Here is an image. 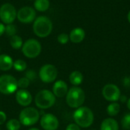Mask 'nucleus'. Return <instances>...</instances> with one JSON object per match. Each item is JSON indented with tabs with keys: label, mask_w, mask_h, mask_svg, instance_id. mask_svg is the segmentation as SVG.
Listing matches in <instances>:
<instances>
[{
	"label": "nucleus",
	"mask_w": 130,
	"mask_h": 130,
	"mask_svg": "<svg viewBox=\"0 0 130 130\" xmlns=\"http://www.w3.org/2000/svg\"><path fill=\"white\" fill-rule=\"evenodd\" d=\"M73 119L75 124L79 127L88 128L93 124L94 116L91 109L86 107H81L74 112Z\"/></svg>",
	"instance_id": "1"
},
{
	"label": "nucleus",
	"mask_w": 130,
	"mask_h": 130,
	"mask_svg": "<svg viewBox=\"0 0 130 130\" xmlns=\"http://www.w3.org/2000/svg\"><path fill=\"white\" fill-rule=\"evenodd\" d=\"M85 100L84 90L78 87H71L66 94V103L71 108L78 109L82 107Z\"/></svg>",
	"instance_id": "2"
},
{
	"label": "nucleus",
	"mask_w": 130,
	"mask_h": 130,
	"mask_svg": "<svg viewBox=\"0 0 130 130\" xmlns=\"http://www.w3.org/2000/svg\"><path fill=\"white\" fill-rule=\"evenodd\" d=\"M33 29L37 36L40 38H46L52 32L53 23L49 18L46 16H39L34 21Z\"/></svg>",
	"instance_id": "3"
},
{
	"label": "nucleus",
	"mask_w": 130,
	"mask_h": 130,
	"mask_svg": "<svg viewBox=\"0 0 130 130\" xmlns=\"http://www.w3.org/2000/svg\"><path fill=\"white\" fill-rule=\"evenodd\" d=\"M34 101L38 108L46 110L54 105L56 102V97L53 92L48 90H42L37 93Z\"/></svg>",
	"instance_id": "4"
},
{
	"label": "nucleus",
	"mask_w": 130,
	"mask_h": 130,
	"mask_svg": "<svg viewBox=\"0 0 130 130\" xmlns=\"http://www.w3.org/2000/svg\"><path fill=\"white\" fill-rule=\"evenodd\" d=\"M40 113L34 107H26L19 115V122L25 126H33L39 120Z\"/></svg>",
	"instance_id": "5"
},
{
	"label": "nucleus",
	"mask_w": 130,
	"mask_h": 130,
	"mask_svg": "<svg viewBox=\"0 0 130 130\" xmlns=\"http://www.w3.org/2000/svg\"><path fill=\"white\" fill-rule=\"evenodd\" d=\"M18 89V80L11 75L4 74L0 77V93L9 95Z\"/></svg>",
	"instance_id": "6"
},
{
	"label": "nucleus",
	"mask_w": 130,
	"mask_h": 130,
	"mask_svg": "<svg viewBox=\"0 0 130 130\" xmlns=\"http://www.w3.org/2000/svg\"><path fill=\"white\" fill-rule=\"evenodd\" d=\"M41 44L36 39L27 40L21 48L22 53L28 58H35L41 52Z\"/></svg>",
	"instance_id": "7"
},
{
	"label": "nucleus",
	"mask_w": 130,
	"mask_h": 130,
	"mask_svg": "<svg viewBox=\"0 0 130 130\" xmlns=\"http://www.w3.org/2000/svg\"><path fill=\"white\" fill-rule=\"evenodd\" d=\"M58 75L56 67L53 64H45L41 67L39 71V77L40 80L46 84L53 82Z\"/></svg>",
	"instance_id": "8"
},
{
	"label": "nucleus",
	"mask_w": 130,
	"mask_h": 130,
	"mask_svg": "<svg viewBox=\"0 0 130 130\" xmlns=\"http://www.w3.org/2000/svg\"><path fill=\"white\" fill-rule=\"evenodd\" d=\"M17 17L15 8L10 3H5L0 7V19L2 22L8 25L11 24Z\"/></svg>",
	"instance_id": "9"
},
{
	"label": "nucleus",
	"mask_w": 130,
	"mask_h": 130,
	"mask_svg": "<svg viewBox=\"0 0 130 130\" xmlns=\"http://www.w3.org/2000/svg\"><path fill=\"white\" fill-rule=\"evenodd\" d=\"M102 95L106 100L113 103L120 100L121 93L120 88L116 84H108L103 87Z\"/></svg>",
	"instance_id": "10"
},
{
	"label": "nucleus",
	"mask_w": 130,
	"mask_h": 130,
	"mask_svg": "<svg viewBox=\"0 0 130 130\" xmlns=\"http://www.w3.org/2000/svg\"><path fill=\"white\" fill-rule=\"evenodd\" d=\"M40 126L44 130H56L59 127V120L53 114L46 113L41 117Z\"/></svg>",
	"instance_id": "11"
},
{
	"label": "nucleus",
	"mask_w": 130,
	"mask_h": 130,
	"mask_svg": "<svg viewBox=\"0 0 130 130\" xmlns=\"http://www.w3.org/2000/svg\"><path fill=\"white\" fill-rule=\"evenodd\" d=\"M36 11L33 8L23 7L17 12V18L22 23H30L35 19Z\"/></svg>",
	"instance_id": "12"
},
{
	"label": "nucleus",
	"mask_w": 130,
	"mask_h": 130,
	"mask_svg": "<svg viewBox=\"0 0 130 130\" xmlns=\"http://www.w3.org/2000/svg\"><path fill=\"white\" fill-rule=\"evenodd\" d=\"M16 101L22 107H27L32 102V96L30 93L24 89H21L16 92Z\"/></svg>",
	"instance_id": "13"
},
{
	"label": "nucleus",
	"mask_w": 130,
	"mask_h": 130,
	"mask_svg": "<svg viewBox=\"0 0 130 130\" xmlns=\"http://www.w3.org/2000/svg\"><path fill=\"white\" fill-rule=\"evenodd\" d=\"M68 85L67 84L62 80H57L55 82L53 87V93L55 97H63L68 93Z\"/></svg>",
	"instance_id": "14"
},
{
	"label": "nucleus",
	"mask_w": 130,
	"mask_h": 130,
	"mask_svg": "<svg viewBox=\"0 0 130 130\" xmlns=\"http://www.w3.org/2000/svg\"><path fill=\"white\" fill-rule=\"evenodd\" d=\"M85 37V31L81 28H75L70 32L69 34V39L72 42L75 44H78L82 42Z\"/></svg>",
	"instance_id": "15"
},
{
	"label": "nucleus",
	"mask_w": 130,
	"mask_h": 130,
	"mask_svg": "<svg viewBox=\"0 0 130 130\" xmlns=\"http://www.w3.org/2000/svg\"><path fill=\"white\" fill-rule=\"evenodd\" d=\"M13 59L8 54L0 55V70L3 71L9 70L13 67Z\"/></svg>",
	"instance_id": "16"
},
{
	"label": "nucleus",
	"mask_w": 130,
	"mask_h": 130,
	"mask_svg": "<svg viewBox=\"0 0 130 130\" xmlns=\"http://www.w3.org/2000/svg\"><path fill=\"white\" fill-rule=\"evenodd\" d=\"M101 130H119V124L113 118H107L101 123Z\"/></svg>",
	"instance_id": "17"
},
{
	"label": "nucleus",
	"mask_w": 130,
	"mask_h": 130,
	"mask_svg": "<svg viewBox=\"0 0 130 130\" xmlns=\"http://www.w3.org/2000/svg\"><path fill=\"white\" fill-rule=\"evenodd\" d=\"M83 79H84L83 74L78 70H75L72 72L69 75V81L75 87L80 85L83 82Z\"/></svg>",
	"instance_id": "18"
},
{
	"label": "nucleus",
	"mask_w": 130,
	"mask_h": 130,
	"mask_svg": "<svg viewBox=\"0 0 130 130\" xmlns=\"http://www.w3.org/2000/svg\"><path fill=\"white\" fill-rule=\"evenodd\" d=\"M120 110V106L117 102H113L110 103L107 107V113L110 116H117Z\"/></svg>",
	"instance_id": "19"
},
{
	"label": "nucleus",
	"mask_w": 130,
	"mask_h": 130,
	"mask_svg": "<svg viewBox=\"0 0 130 130\" xmlns=\"http://www.w3.org/2000/svg\"><path fill=\"white\" fill-rule=\"evenodd\" d=\"M50 7L49 0H36L34 2V8L40 11H45Z\"/></svg>",
	"instance_id": "20"
},
{
	"label": "nucleus",
	"mask_w": 130,
	"mask_h": 130,
	"mask_svg": "<svg viewBox=\"0 0 130 130\" xmlns=\"http://www.w3.org/2000/svg\"><path fill=\"white\" fill-rule=\"evenodd\" d=\"M10 44L14 49H20L23 46V40L18 35H14L11 37L10 39Z\"/></svg>",
	"instance_id": "21"
},
{
	"label": "nucleus",
	"mask_w": 130,
	"mask_h": 130,
	"mask_svg": "<svg viewBox=\"0 0 130 130\" xmlns=\"http://www.w3.org/2000/svg\"><path fill=\"white\" fill-rule=\"evenodd\" d=\"M6 128L8 130H19L21 128V123L16 119H11L7 122Z\"/></svg>",
	"instance_id": "22"
},
{
	"label": "nucleus",
	"mask_w": 130,
	"mask_h": 130,
	"mask_svg": "<svg viewBox=\"0 0 130 130\" xmlns=\"http://www.w3.org/2000/svg\"><path fill=\"white\" fill-rule=\"evenodd\" d=\"M13 67L17 71H24L27 68V64L24 61L18 59L14 61Z\"/></svg>",
	"instance_id": "23"
},
{
	"label": "nucleus",
	"mask_w": 130,
	"mask_h": 130,
	"mask_svg": "<svg viewBox=\"0 0 130 130\" xmlns=\"http://www.w3.org/2000/svg\"><path fill=\"white\" fill-rule=\"evenodd\" d=\"M8 36H14L16 35V32H17V28L13 24H8L7 25V26L5 27V31Z\"/></svg>",
	"instance_id": "24"
},
{
	"label": "nucleus",
	"mask_w": 130,
	"mask_h": 130,
	"mask_svg": "<svg viewBox=\"0 0 130 130\" xmlns=\"http://www.w3.org/2000/svg\"><path fill=\"white\" fill-rule=\"evenodd\" d=\"M123 128L126 130H130V113L123 116L121 121Z\"/></svg>",
	"instance_id": "25"
},
{
	"label": "nucleus",
	"mask_w": 130,
	"mask_h": 130,
	"mask_svg": "<svg viewBox=\"0 0 130 130\" xmlns=\"http://www.w3.org/2000/svg\"><path fill=\"white\" fill-rule=\"evenodd\" d=\"M30 84V80L26 77H21L18 80V87L21 89H26Z\"/></svg>",
	"instance_id": "26"
},
{
	"label": "nucleus",
	"mask_w": 130,
	"mask_h": 130,
	"mask_svg": "<svg viewBox=\"0 0 130 130\" xmlns=\"http://www.w3.org/2000/svg\"><path fill=\"white\" fill-rule=\"evenodd\" d=\"M57 40H58L59 43H60L62 44H66L68 43V41L69 40V36L66 33H62L58 36Z\"/></svg>",
	"instance_id": "27"
},
{
	"label": "nucleus",
	"mask_w": 130,
	"mask_h": 130,
	"mask_svg": "<svg viewBox=\"0 0 130 130\" xmlns=\"http://www.w3.org/2000/svg\"><path fill=\"white\" fill-rule=\"evenodd\" d=\"M26 78H27L30 81L31 80V81H33V80H34L35 79H36V77H37V74H36V72L34 71V70H27V72H26Z\"/></svg>",
	"instance_id": "28"
},
{
	"label": "nucleus",
	"mask_w": 130,
	"mask_h": 130,
	"mask_svg": "<svg viewBox=\"0 0 130 130\" xmlns=\"http://www.w3.org/2000/svg\"><path fill=\"white\" fill-rule=\"evenodd\" d=\"M66 130H81L80 127L75 123H70L67 126Z\"/></svg>",
	"instance_id": "29"
},
{
	"label": "nucleus",
	"mask_w": 130,
	"mask_h": 130,
	"mask_svg": "<svg viewBox=\"0 0 130 130\" xmlns=\"http://www.w3.org/2000/svg\"><path fill=\"white\" fill-rule=\"evenodd\" d=\"M7 116L3 111H0V125H2L6 121Z\"/></svg>",
	"instance_id": "30"
},
{
	"label": "nucleus",
	"mask_w": 130,
	"mask_h": 130,
	"mask_svg": "<svg viewBox=\"0 0 130 130\" xmlns=\"http://www.w3.org/2000/svg\"><path fill=\"white\" fill-rule=\"evenodd\" d=\"M5 31V26L2 24V23H0V36L2 35Z\"/></svg>",
	"instance_id": "31"
},
{
	"label": "nucleus",
	"mask_w": 130,
	"mask_h": 130,
	"mask_svg": "<svg viewBox=\"0 0 130 130\" xmlns=\"http://www.w3.org/2000/svg\"><path fill=\"white\" fill-rule=\"evenodd\" d=\"M123 82H124V85H126V86H129L130 78H129V77H126V78L124 79Z\"/></svg>",
	"instance_id": "32"
},
{
	"label": "nucleus",
	"mask_w": 130,
	"mask_h": 130,
	"mask_svg": "<svg viewBox=\"0 0 130 130\" xmlns=\"http://www.w3.org/2000/svg\"><path fill=\"white\" fill-rule=\"evenodd\" d=\"M120 100L122 103H124V102H126V97H123V96H120V100Z\"/></svg>",
	"instance_id": "33"
},
{
	"label": "nucleus",
	"mask_w": 130,
	"mask_h": 130,
	"mask_svg": "<svg viewBox=\"0 0 130 130\" xmlns=\"http://www.w3.org/2000/svg\"><path fill=\"white\" fill-rule=\"evenodd\" d=\"M127 107H128L129 110L130 111V98L127 100Z\"/></svg>",
	"instance_id": "34"
},
{
	"label": "nucleus",
	"mask_w": 130,
	"mask_h": 130,
	"mask_svg": "<svg viewBox=\"0 0 130 130\" xmlns=\"http://www.w3.org/2000/svg\"><path fill=\"white\" fill-rule=\"evenodd\" d=\"M127 18H128V21H129V22L130 23V11H129V14H128Z\"/></svg>",
	"instance_id": "35"
},
{
	"label": "nucleus",
	"mask_w": 130,
	"mask_h": 130,
	"mask_svg": "<svg viewBox=\"0 0 130 130\" xmlns=\"http://www.w3.org/2000/svg\"><path fill=\"white\" fill-rule=\"evenodd\" d=\"M28 130H40L39 129H37V128H32V129H30Z\"/></svg>",
	"instance_id": "36"
},
{
	"label": "nucleus",
	"mask_w": 130,
	"mask_h": 130,
	"mask_svg": "<svg viewBox=\"0 0 130 130\" xmlns=\"http://www.w3.org/2000/svg\"><path fill=\"white\" fill-rule=\"evenodd\" d=\"M0 51H1V48H0Z\"/></svg>",
	"instance_id": "37"
},
{
	"label": "nucleus",
	"mask_w": 130,
	"mask_h": 130,
	"mask_svg": "<svg viewBox=\"0 0 130 130\" xmlns=\"http://www.w3.org/2000/svg\"><path fill=\"white\" fill-rule=\"evenodd\" d=\"M93 130H95V129H93Z\"/></svg>",
	"instance_id": "38"
}]
</instances>
